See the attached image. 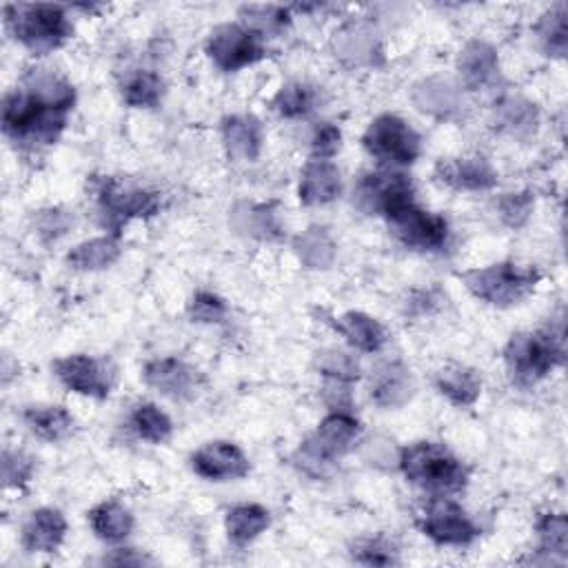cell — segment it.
Listing matches in <instances>:
<instances>
[{"mask_svg": "<svg viewBox=\"0 0 568 568\" xmlns=\"http://www.w3.org/2000/svg\"><path fill=\"white\" fill-rule=\"evenodd\" d=\"M419 526L428 539L442 546H468L479 537V526L473 517L444 497L426 508Z\"/></svg>", "mask_w": 568, "mask_h": 568, "instance_id": "4fadbf2b", "label": "cell"}, {"mask_svg": "<svg viewBox=\"0 0 568 568\" xmlns=\"http://www.w3.org/2000/svg\"><path fill=\"white\" fill-rule=\"evenodd\" d=\"M4 24L13 40L36 55L51 53L71 38V22L60 4H7Z\"/></svg>", "mask_w": 568, "mask_h": 568, "instance_id": "277c9868", "label": "cell"}, {"mask_svg": "<svg viewBox=\"0 0 568 568\" xmlns=\"http://www.w3.org/2000/svg\"><path fill=\"white\" fill-rule=\"evenodd\" d=\"M120 251L115 235H100L75 244L67 253V264L75 271H102L120 257Z\"/></svg>", "mask_w": 568, "mask_h": 568, "instance_id": "f546056e", "label": "cell"}, {"mask_svg": "<svg viewBox=\"0 0 568 568\" xmlns=\"http://www.w3.org/2000/svg\"><path fill=\"white\" fill-rule=\"evenodd\" d=\"M539 550L566 559L568 557V521L561 513H548L537 524Z\"/></svg>", "mask_w": 568, "mask_h": 568, "instance_id": "f35d334b", "label": "cell"}, {"mask_svg": "<svg viewBox=\"0 0 568 568\" xmlns=\"http://www.w3.org/2000/svg\"><path fill=\"white\" fill-rule=\"evenodd\" d=\"M69 226H71V217L60 209H44V211H38L36 215V231L47 242L64 235Z\"/></svg>", "mask_w": 568, "mask_h": 568, "instance_id": "bcb514c9", "label": "cell"}, {"mask_svg": "<svg viewBox=\"0 0 568 568\" xmlns=\"http://www.w3.org/2000/svg\"><path fill=\"white\" fill-rule=\"evenodd\" d=\"M191 468L209 481H231L246 477L251 464L233 442H209L191 455Z\"/></svg>", "mask_w": 568, "mask_h": 568, "instance_id": "5bb4252c", "label": "cell"}, {"mask_svg": "<svg viewBox=\"0 0 568 568\" xmlns=\"http://www.w3.org/2000/svg\"><path fill=\"white\" fill-rule=\"evenodd\" d=\"M435 173L439 182L457 191H488L497 184V171L479 153L439 160Z\"/></svg>", "mask_w": 568, "mask_h": 568, "instance_id": "ac0fdd59", "label": "cell"}, {"mask_svg": "<svg viewBox=\"0 0 568 568\" xmlns=\"http://www.w3.org/2000/svg\"><path fill=\"white\" fill-rule=\"evenodd\" d=\"M22 422L42 442H62L73 433V417L64 406H27Z\"/></svg>", "mask_w": 568, "mask_h": 568, "instance_id": "484cf974", "label": "cell"}, {"mask_svg": "<svg viewBox=\"0 0 568 568\" xmlns=\"http://www.w3.org/2000/svg\"><path fill=\"white\" fill-rule=\"evenodd\" d=\"M324 402L331 410H339V413H351L353 408V395L348 388V382H337V379H326L324 388H322Z\"/></svg>", "mask_w": 568, "mask_h": 568, "instance_id": "7dc6e473", "label": "cell"}, {"mask_svg": "<svg viewBox=\"0 0 568 568\" xmlns=\"http://www.w3.org/2000/svg\"><path fill=\"white\" fill-rule=\"evenodd\" d=\"M335 328L342 337H346L351 346L364 353H377L386 344L384 326L375 317L362 311H348L339 315V320L335 322Z\"/></svg>", "mask_w": 568, "mask_h": 568, "instance_id": "4316f807", "label": "cell"}, {"mask_svg": "<svg viewBox=\"0 0 568 568\" xmlns=\"http://www.w3.org/2000/svg\"><path fill=\"white\" fill-rule=\"evenodd\" d=\"M371 399L379 408H402L415 393L410 368L399 359H384L371 371Z\"/></svg>", "mask_w": 568, "mask_h": 568, "instance_id": "e0dca14e", "label": "cell"}, {"mask_svg": "<svg viewBox=\"0 0 568 568\" xmlns=\"http://www.w3.org/2000/svg\"><path fill=\"white\" fill-rule=\"evenodd\" d=\"M33 470H36L33 459L27 453L13 450V448L2 450V484H4V488H22L33 477Z\"/></svg>", "mask_w": 568, "mask_h": 568, "instance_id": "7bdbcfd3", "label": "cell"}, {"mask_svg": "<svg viewBox=\"0 0 568 568\" xmlns=\"http://www.w3.org/2000/svg\"><path fill=\"white\" fill-rule=\"evenodd\" d=\"M240 16L244 20V27L257 33L260 38L277 36L291 24L288 9L277 4H248L240 9Z\"/></svg>", "mask_w": 568, "mask_h": 568, "instance_id": "8d00e7d4", "label": "cell"}, {"mask_svg": "<svg viewBox=\"0 0 568 568\" xmlns=\"http://www.w3.org/2000/svg\"><path fill=\"white\" fill-rule=\"evenodd\" d=\"M541 273L535 266H521L515 262H499L484 268H470L459 273L464 286L481 302L493 306H513L530 295Z\"/></svg>", "mask_w": 568, "mask_h": 568, "instance_id": "5b68a950", "label": "cell"}, {"mask_svg": "<svg viewBox=\"0 0 568 568\" xmlns=\"http://www.w3.org/2000/svg\"><path fill=\"white\" fill-rule=\"evenodd\" d=\"M493 126L510 138H528L537 131L539 109L524 95H504L493 106Z\"/></svg>", "mask_w": 568, "mask_h": 568, "instance_id": "cb8c5ba5", "label": "cell"}, {"mask_svg": "<svg viewBox=\"0 0 568 568\" xmlns=\"http://www.w3.org/2000/svg\"><path fill=\"white\" fill-rule=\"evenodd\" d=\"M413 104L433 118L450 120L464 111L462 91L444 78H424L410 89Z\"/></svg>", "mask_w": 568, "mask_h": 568, "instance_id": "44dd1931", "label": "cell"}, {"mask_svg": "<svg viewBox=\"0 0 568 568\" xmlns=\"http://www.w3.org/2000/svg\"><path fill=\"white\" fill-rule=\"evenodd\" d=\"M333 53L346 67H375L382 58V42L373 24L351 20L342 24L331 40Z\"/></svg>", "mask_w": 568, "mask_h": 568, "instance_id": "9a60e30c", "label": "cell"}, {"mask_svg": "<svg viewBox=\"0 0 568 568\" xmlns=\"http://www.w3.org/2000/svg\"><path fill=\"white\" fill-rule=\"evenodd\" d=\"M144 382L171 399H191L197 393L200 375L178 357H158L144 364Z\"/></svg>", "mask_w": 568, "mask_h": 568, "instance_id": "2e32d148", "label": "cell"}, {"mask_svg": "<svg viewBox=\"0 0 568 568\" xmlns=\"http://www.w3.org/2000/svg\"><path fill=\"white\" fill-rule=\"evenodd\" d=\"M89 524L98 539H102L106 544H120L133 530V515L124 504L109 499V501H102L95 508H91Z\"/></svg>", "mask_w": 568, "mask_h": 568, "instance_id": "83f0119b", "label": "cell"}, {"mask_svg": "<svg viewBox=\"0 0 568 568\" xmlns=\"http://www.w3.org/2000/svg\"><path fill=\"white\" fill-rule=\"evenodd\" d=\"M131 426L138 433V437L153 442V444L166 442L173 433L171 417L155 404H140L131 413Z\"/></svg>", "mask_w": 568, "mask_h": 568, "instance_id": "74e56055", "label": "cell"}, {"mask_svg": "<svg viewBox=\"0 0 568 568\" xmlns=\"http://www.w3.org/2000/svg\"><path fill=\"white\" fill-rule=\"evenodd\" d=\"M435 386L455 406H473L481 395V377L464 364H446L439 368Z\"/></svg>", "mask_w": 568, "mask_h": 568, "instance_id": "d4e9b609", "label": "cell"}, {"mask_svg": "<svg viewBox=\"0 0 568 568\" xmlns=\"http://www.w3.org/2000/svg\"><path fill=\"white\" fill-rule=\"evenodd\" d=\"M362 144L368 155L388 166L413 164L422 151L419 133L395 113L377 115L364 131Z\"/></svg>", "mask_w": 568, "mask_h": 568, "instance_id": "52a82bcc", "label": "cell"}, {"mask_svg": "<svg viewBox=\"0 0 568 568\" xmlns=\"http://www.w3.org/2000/svg\"><path fill=\"white\" fill-rule=\"evenodd\" d=\"M115 555H109V557H104L102 561L104 564H118V566H142V564H151V559L149 557H144V555H140V552H135L133 548H118V550H113Z\"/></svg>", "mask_w": 568, "mask_h": 568, "instance_id": "c3c4849f", "label": "cell"}, {"mask_svg": "<svg viewBox=\"0 0 568 568\" xmlns=\"http://www.w3.org/2000/svg\"><path fill=\"white\" fill-rule=\"evenodd\" d=\"M55 377L73 393L93 397V399H104L111 393L113 386V373L111 366L93 355L75 353L67 355L53 362Z\"/></svg>", "mask_w": 568, "mask_h": 568, "instance_id": "7c38bea8", "label": "cell"}, {"mask_svg": "<svg viewBox=\"0 0 568 568\" xmlns=\"http://www.w3.org/2000/svg\"><path fill=\"white\" fill-rule=\"evenodd\" d=\"M162 91H164L162 78L146 69H135L126 73L122 80V98L129 106L151 109L160 102Z\"/></svg>", "mask_w": 568, "mask_h": 568, "instance_id": "836d02e7", "label": "cell"}, {"mask_svg": "<svg viewBox=\"0 0 568 568\" xmlns=\"http://www.w3.org/2000/svg\"><path fill=\"white\" fill-rule=\"evenodd\" d=\"M342 144V133L333 122H322L315 126L311 135V151L315 160H328L339 151Z\"/></svg>", "mask_w": 568, "mask_h": 568, "instance_id": "f6af8a7d", "label": "cell"}, {"mask_svg": "<svg viewBox=\"0 0 568 568\" xmlns=\"http://www.w3.org/2000/svg\"><path fill=\"white\" fill-rule=\"evenodd\" d=\"M410 200H415V189L410 178L393 169L364 173L355 186V204L364 213L386 215L388 211Z\"/></svg>", "mask_w": 568, "mask_h": 568, "instance_id": "8fae6325", "label": "cell"}, {"mask_svg": "<svg viewBox=\"0 0 568 568\" xmlns=\"http://www.w3.org/2000/svg\"><path fill=\"white\" fill-rule=\"evenodd\" d=\"M98 204L104 224L118 231L133 217H149L160 209V197L146 189L120 180H102L98 189Z\"/></svg>", "mask_w": 568, "mask_h": 568, "instance_id": "30bf717a", "label": "cell"}, {"mask_svg": "<svg viewBox=\"0 0 568 568\" xmlns=\"http://www.w3.org/2000/svg\"><path fill=\"white\" fill-rule=\"evenodd\" d=\"M317 104V91L300 80L286 82L273 98V109L282 118H304Z\"/></svg>", "mask_w": 568, "mask_h": 568, "instance_id": "d590c367", "label": "cell"}, {"mask_svg": "<svg viewBox=\"0 0 568 568\" xmlns=\"http://www.w3.org/2000/svg\"><path fill=\"white\" fill-rule=\"evenodd\" d=\"M353 559L364 566H393L399 564L397 550L384 537H368L355 544Z\"/></svg>", "mask_w": 568, "mask_h": 568, "instance_id": "b9f144b4", "label": "cell"}, {"mask_svg": "<svg viewBox=\"0 0 568 568\" xmlns=\"http://www.w3.org/2000/svg\"><path fill=\"white\" fill-rule=\"evenodd\" d=\"M22 89H27L29 93L38 95L40 100H44L49 104H55V106H62L69 111L75 102L73 87L62 75H58L55 71H49V69H29L22 78Z\"/></svg>", "mask_w": 568, "mask_h": 568, "instance_id": "d6a6232c", "label": "cell"}, {"mask_svg": "<svg viewBox=\"0 0 568 568\" xmlns=\"http://www.w3.org/2000/svg\"><path fill=\"white\" fill-rule=\"evenodd\" d=\"M535 209V197L530 191H513L504 193L497 200V215L504 226L508 229H521Z\"/></svg>", "mask_w": 568, "mask_h": 568, "instance_id": "60d3db41", "label": "cell"}, {"mask_svg": "<svg viewBox=\"0 0 568 568\" xmlns=\"http://www.w3.org/2000/svg\"><path fill=\"white\" fill-rule=\"evenodd\" d=\"M231 217L240 233L257 240H273L282 231L277 211L271 204H237Z\"/></svg>", "mask_w": 568, "mask_h": 568, "instance_id": "1f68e13d", "label": "cell"}, {"mask_svg": "<svg viewBox=\"0 0 568 568\" xmlns=\"http://www.w3.org/2000/svg\"><path fill=\"white\" fill-rule=\"evenodd\" d=\"M564 326H544L535 333H517L504 348L506 368L517 386H532L564 362Z\"/></svg>", "mask_w": 568, "mask_h": 568, "instance_id": "3957f363", "label": "cell"}, {"mask_svg": "<svg viewBox=\"0 0 568 568\" xmlns=\"http://www.w3.org/2000/svg\"><path fill=\"white\" fill-rule=\"evenodd\" d=\"M317 368L326 379L337 382H355L362 375V366L355 355L339 348H324L317 353Z\"/></svg>", "mask_w": 568, "mask_h": 568, "instance_id": "ab89813d", "label": "cell"}, {"mask_svg": "<svg viewBox=\"0 0 568 568\" xmlns=\"http://www.w3.org/2000/svg\"><path fill=\"white\" fill-rule=\"evenodd\" d=\"M69 109L49 104L27 89H13L2 100V131L13 144L29 149L55 142L67 124Z\"/></svg>", "mask_w": 568, "mask_h": 568, "instance_id": "6da1fadb", "label": "cell"}, {"mask_svg": "<svg viewBox=\"0 0 568 568\" xmlns=\"http://www.w3.org/2000/svg\"><path fill=\"white\" fill-rule=\"evenodd\" d=\"M268 524H271L268 510L260 504L233 506L224 519L226 535L237 546L251 544L255 537H260L268 528Z\"/></svg>", "mask_w": 568, "mask_h": 568, "instance_id": "4dcf8cb0", "label": "cell"}, {"mask_svg": "<svg viewBox=\"0 0 568 568\" xmlns=\"http://www.w3.org/2000/svg\"><path fill=\"white\" fill-rule=\"evenodd\" d=\"M397 464L404 477L437 497L459 493L468 481L466 466L442 444L415 442L399 450Z\"/></svg>", "mask_w": 568, "mask_h": 568, "instance_id": "7a4b0ae2", "label": "cell"}, {"mask_svg": "<svg viewBox=\"0 0 568 568\" xmlns=\"http://www.w3.org/2000/svg\"><path fill=\"white\" fill-rule=\"evenodd\" d=\"M211 62L222 71H240L266 55L262 38L244 24H220L206 40Z\"/></svg>", "mask_w": 568, "mask_h": 568, "instance_id": "9c48e42d", "label": "cell"}, {"mask_svg": "<svg viewBox=\"0 0 568 568\" xmlns=\"http://www.w3.org/2000/svg\"><path fill=\"white\" fill-rule=\"evenodd\" d=\"M342 193L339 169L331 160H311L300 178L297 195L306 206H322Z\"/></svg>", "mask_w": 568, "mask_h": 568, "instance_id": "603a6c76", "label": "cell"}, {"mask_svg": "<svg viewBox=\"0 0 568 568\" xmlns=\"http://www.w3.org/2000/svg\"><path fill=\"white\" fill-rule=\"evenodd\" d=\"M226 304L222 297L209 293V291H200L193 295V300L189 302V317L197 324H217L226 317Z\"/></svg>", "mask_w": 568, "mask_h": 568, "instance_id": "ee69618b", "label": "cell"}, {"mask_svg": "<svg viewBox=\"0 0 568 568\" xmlns=\"http://www.w3.org/2000/svg\"><path fill=\"white\" fill-rule=\"evenodd\" d=\"M359 422L353 413L331 410L300 448V466L311 475H326L328 466L346 455L359 437Z\"/></svg>", "mask_w": 568, "mask_h": 568, "instance_id": "8992f818", "label": "cell"}, {"mask_svg": "<svg viewBox=\"0 0 568 568\" xmlns=\"http://www.w3.org/2000/svg\"><path fill=\"white\" fill-rule=\"evenodd\" d=\"M67 537V519L58 508L42 506L33 513L22 524L20 541L27 552H55Z\"/></svg>", "mask_w": 568, "mask_h": 568, "instance_id": "d6986e66", "label": "cell"}, {"mask_svg": "<svg viewBox=\"0 0 568 568\" xmlns=\"http://www.w3.org/2000/svg\"><path fill=\"white\" fill-rule=\"evenodd\" d=\"M293 251L300 257V262L311 271L328 268L337 255V246H335L331 233L320 224H313L306 231H302L300 235H295Z\"/></svg>", "mask_w": 568, "mask_h": 568, "instance_id": "f1b7e54d", "label": "cell"}, {"mask_svg": "<svg viewBox=\"0 0 568 568\" xmlns=\"http://www.w3.org/2000/svg\"><path fill=\"white\" fill-rule=\"evenodd\" d=\"M222 142L233 162H255L262 153V124L255 115L235 113L222 122Z\"/></svg>", "mask_w": 568, "mask_h": 568, "instance_id": "7402d4cb", "label": "cell"}, {"mask_svg": "<svg viewBox=\"0 0 568 568\" xmlns=\"http://www.w3.org/2000/svg\"><path fill=\"white\" fill-rule=\"evenodd\" d=\"M457 73L466 89L479 91L495 82L499 75L497 49L486 40H470L457 55Z\"/></svg>", "mask_w": 568, "mask_h": 568, "instance_id": "ffe728a7", "label": "cell"}, {"mask_svg": "<svg viewBox=\"0 0 568 568\" xmlns=\"http://www.w3.org/2000/svg\"><path fill=\"white\" fill-rule=\"evenodd\" d=\"M566 4H555L546 11L537 24V38L546 55L564 58L568 47V24H566Z\"/></svg>", "mask_w": 568, "mask_h": 568, "instance_id": "e575fe53", "label": "cell"}, {"mask_svg": "<svg viewBox=\"0 0 568 568\" xmlns=\"http://www.w3.org/2000/svg\"><path fill=\"white\" fill-rule=\"evenodd\" d=\"M386 222L393 235L417 251H442L448 242V222L442 215H435L422 209L415 200L399 204L388 211Z\"/></svg>", "mask_w": 568, "mask_h": 568, "instance_id": "ba28073f", "label": "cell"}]
</instances>
